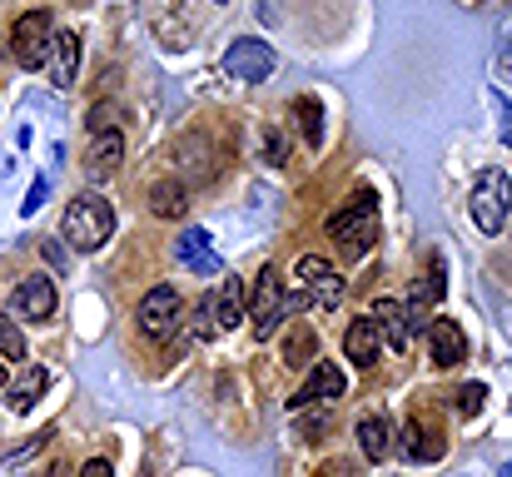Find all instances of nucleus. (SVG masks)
<instances>
[{
	"label": "nucleus",
	"mask_w": 512,
	"mask_h": 477,
	"mask_svg": "<svg viewBox=\"0 0 512 477\" xmlns=\"http://www.w3.org/2000/svg\"><path fill=\"white\" fill-rule=\"evenodd\" d=\"M329 239H334V249L343 254V264H353V259H363L368 249H373V239H378V194L373 189H358V194H348L343 199L339 214H329Z\"/></svg>",
	"instance_id": "obj_1"
},
{
	"label": "nucleus",
	"mask_w": 512,
	"mask_h": 477,
	"mask_svg": "<svg viewBox=\"0 0 512 477\" xmlns=\"http://www.w3.org/2000/svg\"><path fill=\"white\" fill-rule=\"evenodd\" d=\"M110 234H115V204L110 199H100V194L70 199V209H65V239H70V249L95 254Z\"/></svg>",
	"instance_id": "obj_2"
},
{
	"label": "nucleus",
	"mask_w": 512,
	"mask_h": 477,
	"mask_svg": "<svg viewBox=\"0 0 512 477\" xmlns=\"http://www.w3.org/2000/svg\"><path fill=\"white\" fill-rule=\"evenodd\" d=\"M468 209H473V224L483 234H503V224H508V214H512V179L503 169H483L478 184H473Z\"/></svg>",
	"instance_id": "obj_3"
},
{
	"label": "nucleus",
	"mask_w": 512,
	"mask_h": 477,
	"mask_svg": "<svg viewBox=\"0 0 512 477\" xmlns=\"http://www.w3.org/2000/svg\"><path fill=\"white\" fill-rule=\"evenodd\" d=\"M244 318H254V333H259V338H269V333L289 318V314H284V279H279V269H269V264H264V269L254 274V289H249V314H244Z\"/></svg>",
	"instance_id": "obj_4"
},
{
	"label": "nucleus",
	"mask_w": 512,
	"mask_h": 477,
	"mask_svg": "<svg viewBox=\"0 0 512 477\" xmlns=\"http://www.w3.org/2000/svg\"><path fill=\"white\" fill-rule=\"evenodd\" d=\"M274 45L269 40H254V35H244V40H234L229 50H224V75L229 80H244V85H259V80H269L274 75Z\"/></svg>",
	"instance_id": "obj_5"
},
{
	"label": "nucleus",
	"mask_w": 512,
	"mask_h": 477,
	"mask_svg": "<svg viewBox=\"0 0 512 477\" xmlns=\"http://www.w3.org/2000/svg\"><path fill=\"white\" fill-rule=\"evenodd\" d=\"M135 318H140V333H145V338H160V343H165V338L179 333V323H184V299L174 294L170 284H160V289H150V294L140 299V314Z\"/></svg>",
	"instance_id": "obj_6"
},
{
	"label": "nucleus",
	"mask_w": 512,
	"mask_h": 477,
	"mask_svg": "<svg viewBox=\"0 0 512 477\" xmlns=\"http://www.w3.org/2000/svg\"><path fill=\"white\" fill-rule=\"evenodd\" d=\"M50 40H55V20H50V10H30V15H20V20H15V30H10L15 60H20L25 70L45 65V55H50Z\"/></svg>",
	"instance_id": "obj_7"
},
{
	"label": "nucleus",
	"mask_w": 512,
	"mask_h": 477,
	"mask_svg": "<svg viewBox=\"0 0 512 477\" xmlns=\"http://www.w3.org/2000/svg\"><path fill=\"white\" fill-rule=\"evenodd\" d=\"M294 279H299V289L309 294V304H319V309H339L343 304V274L329 259L304 254V259L294 264Z\"/></svg>",
	"instance_id": "obj_8"
},
{
	"label": "nucleus",
	"mask_w": 512,
	"mask_h": 477,
	"mask_svg": "<svg viewBox=\"0 0 512 477\" xmlns=\"http://www.w3.org/2000/svg\"><path fill=\"white\" fill-rule=\"evenodd\" d=\"M10 314L30 318V323H45L55 314V284L45 274H25L15 289H10Z\"/></svg>",
	"instance_id": "obj_9"
},
{
	"label": "nucleus",
	"mask_w": 512,
	"mask_h": 477,
	"mask_svg": "<svg viewBox=\"0 0 512 477\" xmlns=\"http://www.w3.org/2000/svg\"><path fill=\"white\" fill-rule=\"evenodd\" d=\"M174 259H179L189 274H204V279H214V274L224 269V259L214 254V244H209L204 229H184V234L174 239Z\"/></svg>",
	"instance_id": "obj_10"
},
{
	"label": "nucleus",
	"mask_w": 512,
	"mask_h": 477,
	"mask_svg": "<svg viewBox=\"0 0 512 477\" xmlns=\"http://www.w3.org/2000/svg\"><path fill=\"white\" fill-rule=\"evenodd\" d=\"M343 353H348L358 368H373V363L383 358V333H378L373 314H368V318H353V323L343 328Z\"/></svg>",
	"instance_id": "obj_11"
},
{
	"label": "nucleus",
	"mask_w": 512,
	"mask_h": 477,
	"mask_svg": "<svg viewBox=\"0 0 512 477\" xmlns=\"http://www.w3.org/2000/svg\"><path fill=\"white\" fill-rule=\"evenodd\" d=\"M373 323H378V333H383V343L393 348V353H403L408 343H413V318H408V309L398 304V299H378L373 304Z\"/></svg>",
	"instance_id": "obj_12"
},
{
	"label": "nucleus",
	"mask_w": 512,
	"mask_h": 477,
	"mask_svg": "<svg viewBox=\"0 0 512 477\" xmlns=\"http://www.w3.org/2000/svg\"><path fill=\"white\" fill-rule=\"evenodd\" d=\"M334 398H343V368L314 363L309 378H304V393H294V408H304V403H334Z\"/></svg>",
	"instance_id": "obj_13"
},
{
	"label": "nucleus",
	"mask_w": 512,
	"mask_h": 477,
	"mask_svg": "<svg viewBox=\"0 0 512 477\" xmlns=\"http://www.w3.org/2000/svg\"><path fill=\"white\" fill-rule=\"evenodd\" d=\"M428 343H433V363H438V368H453V363H463V353H468L463 328H458L453 318H433V323H428Z\"/></svg>",
	"instance_id": "obj_14"
},
{
	"label": "nucleus",
	"mask_w": 512,
	"mask_h": 477,
	"mask_svg": "<svg viewBox=\"0 0 512 477\" xmlns=\"http://www.w3.org/2000/svg\"><path fill=\"white\" fill-rule=\"evenodd\" d=\"M209 318H214V333H229L244 318V284L239 279H224V289L209 294Z\"/></svg>",
	"instance_id": "obj_15"
},
{
	"label": "nucleus",
	"mask_w": 512,
	"mask_h": 477,
	"mask_svg": "<svg viewBox=\"0 0 512 477\" xmlns=\"http://www.w3.org/2000/svg\"><path fill=\"white\" fill-rule=\"evenodd\" d=\"M358 448H363V458L368 463H383L388 453H393V428H388V418H358Z\"/></svg>",
	"instance_id": "obj_16"
},
{
	"label": "nucleus",
	"mask_w": 512,
	"mask_h": 477,
	"mask_svg": "<svg viewBox=\"0 0 512 477\" xmlns=\"http://www.w3.org/2000/svg\"><path fill=\"white\" fill-rule=\"evenodd\" d=\"M184 209H189V189H184L179 179L150 184V214H160V219H184Z\"/></svg>",
	"instance_id": "obj_17"
},
{
	"label": "nucleus",
	"mask_w": 512,
	"mask_h": 477,
	"mask_svg": "<svg viewBox=\"0 0 512 477\" xmlns=\"http://www.w3.org/2000/svg\"><path fill=\"white\" fill-rule=\"evenodd\" d=\"M50 55H55V85L60 90H70L75 85V70H80V35H55L50 40Z\"/></svg>",
	"instance_id": "obj_18"
},
{
	"label": "nucleus",
	"mask_w": 512,
	"mask_h": 477,
	"mask_svg": "<svg viewBox=\"0 0 512 477\" xmlns=\"http://www.w3.org/2000/svg\"><path fill=\"white\" fill-rule=\"evenodd\" d=\"M120 159H125V140H120V130L95 135V145H90V174H95V179H100V174H115V169H120Z\"/></svg>",
	"instance_id": "obj_19"
},
{
	"label": "nucleus",
	"mask_w": 512,
	"mask_h": 477,
	"mask_svg": "<svg viewBox=\"0 0 512 477\" xmlns=\"http://www.w3.org/2000/svg\"><path fill=\"white\" fill-rule=\"evenodd\" d=\"M45 383H50V373H45L40 363H30V368H25V378H20V383L10 388V408H15V413H30V408L40 403Z\"/></svg>",
	"instance_id": "obj_20"
},
{
	"label": "nucleus",
	"mask_w": 512,
	"mask_h": 477,
	"mask_svg": "<svg viewBox=\"0 0 512 477\" xmlns=\"http://www.w3.org/2000/svg\"><path fill=\"white\" fill-rule=\"evenodd\" d=\"M403 458H408V463H438V458H443L438 433H423V423H408V433H403Z\"/></svg>",
	"instance_id": "obj_21"
},
{
	"label": "nucleus",
	"mask_w": 512,
	"mask_h": 477,
	"mask_svg": "<svg viewBox=\"0 0 512 477\" xmlns=\"http://www.w3.org/2000/svg\"><path fill=\"white\" fill-rule=\"evenodd\" d=\"M319 353V338H314V328H304V323H294L289 328V338H284V363H294V368H304L309 358Z\"/></svg>",
	"instance_id": "obj_22"
},
{
	"label": "nucleus",
	"mask_w": 512,
	"mask_h": 477,
	"mask_svg": "<svg viewBox=\"0 0 512 477\" xmlns=\"http://www.w3.org/2000/svg\"><path fill=\"white\" fill-rule=\"evenodd\" d=\"M294 115H299V130H304L309 150H319V145H324V120H319V100H314V95H304V100L294 105Z\"/></svg>",
	"instance_id": "obj_23"
},
{
	"label": "nucleus",
	"mask_w": 512,
	"mask_h": 477,
	"mask_svg": "<svg viewBox=\"0 0 512 477\" xmlns=\"http://www.w3.org/2000/svg\"><path fill=\"white\" fill-rule=\"evenodd\" d=\"M0 358H20L25 363V333L15 328L10 314H0Z\"/></svg>",
	"instance_id": "obj_24"
},
{
	"label": "nucleus",
	"mask_w": 512,
	"mask_h": 477,
	"mask_svg": "<svg viewBox=\"0 0 512 477\" xmlns=\"http://www.w3.org/2000/svg\"><path fill=\"white\" fill-rule=\"evenodd\" d=\"M483 398H488V388H483V383H468V388L453 393V408H458L463 418H478V413H483Z\"/></svg>",
	"instance_id": "obj_25"
},
{
	"label": "nucleus",
	"mask_w": 512,
	"mask_h": 477,
	"mask_svg": "<svg viewBox=\"0 0 512 477\" xmlns=\"http://www.w3.org/2000/svg\"><path fill=\"white\" fill-rule=\"evenodd\" d=\"M85 125H90V135L120 130V105H105V100H100V105H90V120H85Z\"/></svg>",
	"instance_id": "obj_26"
},
{
	"label": "nucleus",
	"mask_w": 512,
	"mask_h": 477,
	"mask_svg": "<svg viewBox=\"0 0 512 477\" xmlns=\"http://www.w3.org/2000/svg\"><path fill=\"white\" fill-rule=\"evenodd\" d=\"M45 189H50V179H35V184H30V194L20 199V214H35V209L45 204Z\"/></svg>",
	"instance_id": "obj_27"
},
{
	"label": "nucleus",
	"mask_w": 512,
	"mask_h": 477,
	"mask_svg": "<svg viewBox=\"0 0 512 477\" xmlns=\"http://www.w3.org/2000/svg\"><path fill=\"white\" fill-rule=\"evenodd\" d=\"M443 289H448L443 284V259H433L428 264V299H443Z\"/></svg>",
	"instance_id": "obj_28"
},
{
	"label": "nucleus",
	"mask_w": 512,
	"mask_h": 477,
	"mask_svg": "<svg viewBox=\"0 0 512 477\" xmlns=\"http://www.w3.org/2000/svg\"><path fill=\"white\" fill-rule=\"evenodd\" d=\"M80 477H115V473H110V463H105V458H95V463H85V468H80Z\"/></svg>",
	"instance_id": "obj_29"
},
{
	"label": "nucleus",
	"mask_w": 512,
	"mask_h": 477,
	"mask_svg": "<svg viewBox=\"0 0 512 477\" xmlns=\"http://www.w3.org/2000/svg\"><path fill=\"white\" fill-rule=\"evenodd\" d=\"M503 140L512 145V105H503Z\"/></svg>",
	"instance_id": "obj_30"
},
{
	"label": "nucleus",
	"mask_w": 512,
	"mask_h": 477,
	"mask_svg": "<svg viewBox=\"0 0 512 477\" xmlns=\"http://www.w3.org/2000/svg\"><path fill=\"white\" fill-rule=\"evenodd\" d=\"M0 388H5V363H0Z\"/></svg>",
	"instance_id": "obj_31"
},
{
	"label": "nucleus",
	"mask_w": 512,
	"mask_h": 477,
	"mask_svg": "<svg viewBox=\"0 0 512 477\" xmlns=\"http://www.w3.org/2000/svg\"><path fill=\"white\" fill-rule=\"evenodd\" d=\"M498 477H512V463H508V468H503V473H498Z\"/></svg>",
	"instance_id": "obj_32"
}]
</instances>
